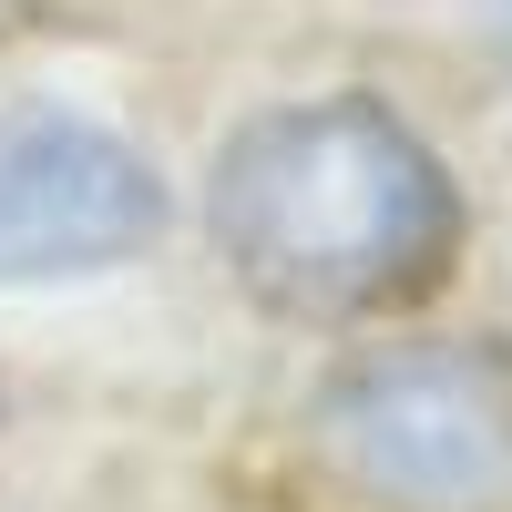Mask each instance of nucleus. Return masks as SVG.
Instances as JSON below:
<instances>
[{"mask_svg": "<svg viewBox=\"0 0 512 512\" xmlns=\"http://www.w3.org/2000/svg\"><path fill=\"white\" fill-rule=\"evenodd\" d=\"M461 185L390 93H297L205 164V246L287 328H379L461 267Z\"/></svg>", "mask_w": 512, "mask_h": 512, "instance_id": "obj_1", "label": "nucleus"}, {"mask_svg": "<svg viewBox=\"0 0 512 512\" xmlns=\"http://www.w3.org/2000/svg\"><path fill=\"white\" fill-rule=\"evenodd\" d=\"M308 451L369 512H512V338H359L308 390Z\"/></svg>", "mask_w": 512, "mask_h": 512, "instance_id": "obj_2", "label": "nucleus"}, {"mask_svg": "<svg viewBox=\"0 0 512 512\" xmlns=\"http://www.w3.org/2000/svg\"><path fill=\"white\" fill-rule=\"evenodd\" d=\"M175 236V175L82 103H0V287L113 277Z\"/></svg>", "mask_w": 512, "mask_h": 512, "instance_id": "obj_3", "label": "nucleus"}, {"mask_svg": "<svg viewBox=\"0 0 512 512\" xmlns=\"http://www.w3.org/2000/svg\"><path fill=\"white\" fill-rule=\"evenodd\" d=\"M492 41H502V52H512V0H492Z\"/></svg>", "mask_w": 512, "mask_h": 512, "instance_id": "obj_4", "label": "nucleus"}]
</instances>
